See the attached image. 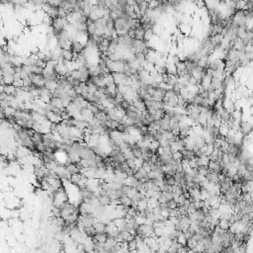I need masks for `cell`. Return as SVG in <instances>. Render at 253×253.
I'll return each mask as SVG.
<instances>
[{"label":"cell","instance_id":"cell-13","mask_svg":"<svg viewBox=\"0 0 253 253\" xmlns=\"http://www.w3.org/2000/svg\"><path fill=\"white\" fill-rule=\"evenodd\" d=\"M128 248H129V251H131V252L138 251V250H136V238H133L132 240L128 241Z\"/></svg>","mask_w":253,"mask_h":253},{"label":"cell","instance_id":"cell-15","mask_svg":"<svg viewBox=\"0 0 253 253\" xmlns=\"http://www.w3.org/2000/svg\"><path fill=\"white\" fill-rule=\"evenodd\" d=\"M176 240H177L178 242L180 243V244L182 245V246H185L186 244H187V238H186L185 234L183 233V232H181V233L179 234V235H178V237H177V239H176Z\"/></svg>","mask_w":253,"mask_h":253},{"label":"cell","instance_id":"cell-19","mask_svg":"<svg viewBox=\"0 0 253 253\" xmlns=\"http://www.w3.org/2000/svg\"><path fill=\"white\" fill-rule=\"evenodd\" d=\"M162 194L164 195V197H165V198H166L167 202H168V201L173 200V193H172V192L166 191V192H162Z\"/></svg>","mask_w":253,"mask_h":253},{"label":"cell","instance_id":"cell-17","mask_svg":"<svg viewBox=\"0 0 253 253\" xmlns=\"http://www.w3.org/2000/svg\"><path fill=\"white\" fill-rule=\"evenodd\" d=\"M22 84H23V86H22V87H30V86H32L33 83H32V80H31L30 76H28V77L22 79Z\"/></svg>","mask_w":253,"mask_h":253},{"label":"cell","instance_id":"cell-4","mask_svg":"<svg viewBox=\"0 0 253 253\" xmlns=\"http://www.w3.org/2000/svg\"><path fill=\"white\" fill-rule=\"evenodd\" d=\"M106 223H104V221H95L93 223V227L95 228L96 232H105V230H106Z\"/></svg>","mask_w":253,"mask_h":253},{"label":"cell","instance_id":"cell-3","mask_svg":"<svg viewBox=\"0 0 253 253\" xmlns=\"http://www.w3.org/2000/svg\"><path fill=\"white\" fill-rule=\"evenodd\" d=\"M219 173H217V172L210 170L207 175H206V178L208 179V181H209L210 183L216 184V183H219Z\"/></svg>","mask_w":253,"mask_h":253},{"label":"cell","instance_id":"cell-16","mask_svg":"<svg viewBox=\"0 0 253 253\" xmlns=\"http://www.w3.org/2000/svg\"><path fill=\"white\" fill-rule=\"evenodd\" d=\"M153 37V32H152L151 29H148V30L144 31V40H145L146 42L150 41V39Z\"/></svg>","mask_w":253,"mask_h":253},{"label":"cell","instance_id":"cell-14","mask_svg":"<svg viewBox=\"0 0 253 253\" xmlns=\"http://www.w3.org/2000/svg\"><path fill=\"white\" fill-rule=\"evenodd\" d=\"M209 171H210V169L208 166H198V168H197V173H198L199 175H202V176H206Z\"/></svg>","mask_w":253,"mask_h":253},{"label":"cell","instance_id":"cell-11","mask_svg":"<svg viewBox=\"0 0 253 253\" xmlns=\"http://www.w3.org/2000/svg\"><path fill=\"white\" fill-rule=\"evenodd\" d=\"M2 82L5 85H11L14 82L13 74H3L2 75Z\"/></svg>","mask_w":253,"mask_h":253},{"label":"cell","instance_id":"cell-10","mask_svg":"<svg viewBox=\"0 0 253 253\" xmlns=\"http://www.w3.org/2000/svg\"><path fill=\"white\" fill-rule=\"evenodd\" d=\"M99 202H100V206L107 207V206L111 205V199H110L108 195H104V196L99 197Z\"/></svg>","mask_w":253,"mask_h":253},{"label":"cell","instance_id":"cell-18","mask_svg":"<svg viewBox=\"0 0 253 253\" xmlns=\"http://www.w3.org/2000/svg\"><path fill=\"white\" fill-rule=\"evenodd\" d=\"M153 232L155 233V235L157 237L162 236L164 234V227H154Z\"/></svg>","mask_w":253,"mask_h":253},{"label":"cell","instance_id":"cell-8","mask_svg":"<svg viewBox=\"0 0 253 253\" xmlns=\"http://www.w3.org/2000/svg\"><path fill=\"white\" fill-rule=\"evenodd\" d=\"M65 167H66V169H67V171L70 173V175L79 173V168H78L77 164H75V163H68Z\"/></svg>","mask_w":253,"mask_h":253},{"label":"cell","instance_id":"cell-9","mask_svg":"<svg viewBox=\"0 0 253 253\" xmlns=\"http://www.w3.org/2000/svg\"><path fill=\"white\" fill-rule=\"evenodd\" d=\"M60 57H62L64 59L72 60L73 53L70 50H63V49H61V51H60Z\"/></svg>","mask_w":253,"mask_h":253},{"label":"cell","instance_id":"cell-2","mask_svg":"<svg viewBox=\"0 0 253 253\" xmlns=\"http://www.w3.org/2000/svg\"><path fill=\"white\" fill-rule=\"evenodd\" d=\"M94 24H95V26H96V29L105 31V30H106L107 19H106V18H104V17L98 18V19H96L95 21H94Z\"/></svg>","mask_w":253,"mask_h":253},{"label":"cell","instance_id":"cell-6","mask_svg":"<svg viewBox=\"0 0 253 253\" xmlns=\"http://www.w3.org/2000/svg\"><path fill=\"white\" fill-rule=\"evenodd\" d=\"M16 91H17V87H15L13 84H11V85H5V86H4L3 92H5L6 94H7V95L14 96L15 94H16Z\"/></svg>","mask_w":253,"mask_h":253},{"label":"cell","instance_id":"cell-12","mask_svg":"<svg viewBox=\"0 0 253 253\" xmlns=\"http://www.w3.org/2000/svg\"><path fill=\"white\" fill-rule=\"evenodd\" d=\"M229 225H230V223H229V221H227V219H219L218 227H221V229L227 230L228 227H229Z\"/></svg>","mask_w":253,"mask_h":253},{"label":"cell","instance_id":"cell-1","mask_svg":"<svg viewBox=\"0 0 253 253\" xmlns=\"http://www.w3.org/2000/svg\"><path fill=\"white\" fill-rule=\"evenodd\" d=\"M83 48H84L83 45L78 41V40L75 39V40H72V41H71L69 50L72 51V53H79L80 51L83 50Z\"/></svg>","mask_w":253,"mask_h":253},{"label":"cell","instance_id":"cell-5","mask_svg":"<svg viewBox=\"0 0 253 253\" xmlns=\"http://www.w3.org/2000/svg\"><path fill=\"white\" fill-rule=\"evenodd\" d=\"M107 237H108V235H107L106 232H96V234L92 237V238L94 239V240L98 241V242L105 243Z\"/></svg>","mask_w":253,"mask_h":253},{"label":"cell","instance_id":"cell-7","mask_svg":"<svg viewBox=\"0 0 253 253\" xmlns=\"http://www.w3.org/2000/svg\"><path fill=\"white\" fill-rule=\"evenodd\" d=\"M120 205H122L123 207H131L132 205V200L127 196V195H123L120 199H119Z\"/></svg>","mask_w":253,"mask_h":253},{"label":"cell","instance_id":"cell-21","mask_svg":"<svg viewBox=\"0 0 253 253\" xmlns=\"http://www.w3.org/2000/svg\"><path fill=\"white\" fill-rule=\"evenodd\" d=\"M18 2H19L20 5H23V4H26L28 2V0H18Z\"/></svg>","mask_w":253,"mask_h":253},{"label":"cell","instance_id":"cell-20","mask_svg":"<svg viewBox=\"0 0 253 253\" xmlns=\"http://www.w3.org/2000/svg\"><path fill=\"white\" fill-rule=\"evenodd\" d=\"M197 86H198V94H199V95H200V94H202V93H204L206 91V89L204 88V86H202L201 84L197 85Z\"/></svg>","mask_w":253,"mask_h":253}]
</instances>
